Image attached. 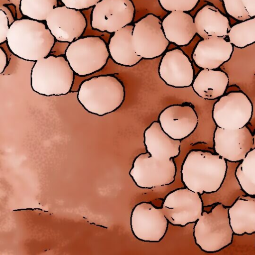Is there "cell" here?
Returning <instances> with one entry per match:
<instances>
[{"mask_svg": "<svg viewBox=\"0 0 255 255\" xmlns=\"http://www.w3.org/2000/svg\"><path fill=\"white\" fill-rule=\"evenodd\" d=\"M229 82L226 73L216 69H202L192 84L194 91L201 98L210 100L224 95Z\"/></svg>", "mask_w": 255, "mask_h": 255, "instance_id": "21", "label": "cell"}, {"mask_svg": "<svg viewBox=\"0 0 255 255\" xmlns=\"http://www.w3.org/2000/svg\"><path fill=\"white\" fill-rule=\"evenodd\" d=\"M228 210L222 203L217 204L209 212H203L195 222L193 228L195 242L203 251L217 252L232 243L234 232Z\"/></svg>", "mask_w": 255, "mask_h": 255, "instance_id": "5", "label": "cell"}, {"mask_svg": "<svg viewBox=\"0 0 255 255\" xmlns=\"http://www.w3.org/2000/svg\"><path fill=\"white\" fill-rule=\"evenodd\" d=\"M144 144L150 155L168 159L178 156L181 140L172 138L161 128L158 122H153L144 130Z\"/></svg>", "mask_w": 255, "mask_h": 255, "instance_id": "19", "label": "cell"}, {"mask_svg": "<svg viewBox=\"0 0 255 255\" xmlns=\"http://www.w3.org/2000/svg\"><path fill=\"white\" fill-rule=\"evenodd\" d=\"M57 5V0H21L20 9L23 15L32 19L44 20Z\"/></svg>", "mask_w": 255, "mask_h": 255, "instance_id": "26", "label": "cell"}, {"mask_svg": "<svg viewBox=\"0 0 255 255\" xmlns=\"http://www.w3.org/2000/svg\"><path fill=\"white\" fill-rule=\"evenodd\" d=\"M110 53L106 42L100 37L89 36L71 42L65 57L74 72L85 77L98 72L107 63Z\"/></svg>", "mask_w": 255, "mask_h": 255, "instance_id": "6", "label": "cell"}, {"mask_svg": "<svg viewBox=\"0 0 255 255\" xmlns=\"http://www.w3.org/2000/svg\"><path fill=\"white\" fill-rule=\"evenodd\" d=\"M7 42L11 52L26 61H36L48 56L54 37L44 24L36 20L21 19L10 26Z\"/></svg>", "mask_w": 255, "mask_h": 255, "instance_id": "2", "label": "cell"}, {"mask_svg": "<svg viewBox=\"0 0 255 255\" xmlns=\"http://www.w3.org/2000/svg\"><path fill=\"white\" fill-rule=\"evenodd\" d=\"M214 147L217 154L228 161L242 160L253 147V135L245 126L228 130L217 127L214 133Z\"/></svg>", "mask_w": 255, "mask_h": 255, "instance_id": "13", "label": "cell"}, {"mask_svg": "<svg viewBox=\"0 0 255 255\" xmlns=\"http://www.w3.org/2000/svg\"><path fill=\"white\" fill-rule=\"evenodd\" d=\"M133 26L128 25L114 32L110 39L108 49L112 60L117 64L132 67L142 58L134 51L131 42Z\"/></svg>", "mask_w": 255, "mask_h": 255, "instance_id": "22", "label": "cell"}, {"mask_svg": "<svg viewBox=\"0 0 255 255\" xmlns=\"http://www.w3.org/2000/svg\"><path fill=\"white\" fill-rule=\"evenodd\" d=\"M158 122L172 138L183 140L196 128L198 118L195 109L188 103L170 105L159 114Z\"/></svg>", "mask_w": 255, "mask_h": 255, "instance_id": "14", "label": "cell"}, {"mask_svg": "<svg viewBox=\"0 0 255 255\" xmlns=\"http://www.w3.org/2000/svg\"><path fill=\"white\" fill-rule=\"evenodd\" d=\"M160 78L167 85L175 88L190 86L195 78V71L189 57L180 48L166 52L158 66Z\"/></svg>", "mask_w": 255, "mask_h": 255, "instance_id": "15", "label": "cell"}, {"mask_svg": "<svg viewBox=\"0 0 255 255\" xmlns=\"http://www.w3.org/2000/svg\"><path fill=\"white\" fill-rule=\"evenodd\" d=\"M125 95L122 81L114 75L105 74L83 81L79 87L77 97L87 112L103 116L120 108Z\"/></svg>", "mask_w": 255, "mask_h": 255, "instance_id": "3", "label": "cell"}, {"mask_svg": "<svg viewBox=\"0 0 255 255\" xmlns=\"http://www.w3.org/2000/svg\"><path fill=\"white\" fill-rule=\"evenodd\" d=\"M176 171L173 158L159 159L147 152L134 158L129 175L138 187L150 189L171 184Z\"/></svg>", "mask_w": 255, "mask_h": 255, "instance_id": "7", "label": "cell"}, {"mask_svg": "<svg viewBox=\"0 0 255 255\" xmlns=\"http://www.w3.org/2000/svg\"><path fill=\"white\" fill-rule=\"evenodd\" d=\"M228 214L234 233L242 235L255 232V197L240 196L229 208Z\"/></svg>", "mask_w": 255, "mask_h": 255, "instance_id": "23", "label": "cell"}, {"mask_svg": "<svg viewBox=\"0 0 255 255\" xmlns=\"http://www.w3.org/2000/svg\"><path fill=\"white\" fill-rule=\"evenodd\" d=\"M253 140H254V143H253V148H255V130L254 134L253 135Z\"/></svg>", "mask_w": 255, "mask_h": 255, "instance_id": "32", "label": "cell"}, {"mask_svg": "<svg viewBox=\"0 0 255 255\" xmlns=\"http://www.w3.org/2000/svg\"><path fill=\"white\" fill-rule=\"evenodd\" d=\"M227 13L240 21L255 17V0H222Z\"/></svg>", "mask_w": 255, "mask_h": 255, "instance_id": "27", "label": "cell"}, {"mask_svg": "<svg viewBox=\"0 0 255 255\" xmlns=\"http://www.w3.org/2000/svg\"><path fill=\"white\" fill-rule=\"evenodd\" d=\"M235 174L242 189L249 195H255V148L242 160Z\"/></svg>", "mask_w": 255, "mask_h": 255, "instance_id": "24", "label": "cell"}, {"mask_svg": "<svg viewBox=\"0 0 255 255\" xmlns=\"http://www.w3.org/2000/svg\"><path fill=\"white\" fill-rule=\"evenodd\" d=\"M74 76L66 57L51 55L34 63L31 71V87L41 95H64L71 91Z\"/></svg>", "mask_w": 255, "mask_h": 255, "instance_id": "4", "label": "cell"}, {"mask_svg": "<svg viewBox=\"0 0 255 255\" xmlns=\"http://www.w3.org/2000/svg\"><path fill=\"white\" fill-rule=\"evenodd\" d=\"M161 209L169 223L184 227L201 216L203 202L198 193L186 187L178 188L166 196Z\"/></svg>", "mask_w": 255, "mask_h": 255, "instance_id": "10", "label": "cell"}, {"mask_svg": "<svg viewBox=\"0 0 255 255\" xmlns=\"http://www.w3.org/2000/svg\"><path fill=\"white\" fill-rule=\"evenodd\" d=\"M234 46L223 37H212L199 41L194 47L192 58L201 69H217L231 57Z\"/></svg>", "mask_w": 255, "mask_h": 255, "instance_id": "17", "label": "cell"}, {"mask_svg": "<svg viewBox=\"0 0 255 255\" xmlns=\"http://www.w3.org/2000/svg\"><path fill=\"white\" fill-rule=\"evenodd\" d=\"M200 0H158L163 9L168 11H189L193 10Z\"/></svg>", "mask_w": 255, "mask_h": 255, "instance_id": "28", "label": "cell"}, {"mask_svg": "<svg viewBox=\"0 0 255 255\" xmlns=\"http://www.w3.org/2000/svg\"><path fill=\"white\" fill-rule=\"evenodd\" d=\"M158 17L148 14L134 23L131 42L136 54L142 59H152L161 56L169 41L166 38Z\"/></svg>", "mask_w": 255, "mask_h": 255, "instance_id": "8", "label": "cell"}, {"mask_svg": "<svg viewBox=\"0 0 255 255\" xmlns=\"http://www.w3.org/2000/svg\"><path fill=\"white\" fill-rule=\"evenodd\" d=\"M252 103L244 93L232 91L223 95L214 104L212 118L216 125L228 130L243 128L251 120Z\"/></svg>", "mask_w": 255, "mask_h": 255, "instance_id": "9", "label": "cell"}, {"mask_svg": "<svg viewBox=\"0 0 255 255\" xmlns=\"http://www.w3.org/2000/svg\"><path fill=\"white\" fill-rule=\"evenodd\" d=\"M7 55L4 51L1 48H0V72L2 74L6 66L7 63Z\"/></svg>", "mask_w": 255, "mask_h": 255, "instance_id": "31", "label": "cell"}, {"mask_svg": "<svg viewBox=\"0 0 255 255\" xmlns=\"http://www.w3.org/2000/svg\"><path fill=\"white\" fill-rule=\"evenodd\" d=\"M161 25L169 42L179 46L188 45L197 33L193 18L185 11H171L163 19Z\"/></svg>", "mask_w": 255, "mask_h": 255, "instance_id": "20", "label": "cell"}, {"mask_svg": "<svg viewBox=\"0 0 255 255\" xmlns=\"http://www.w3.org/2000/svg\"><path fill=\"white\" fill-rule=\"evenodd\" d=\"M228 36L233 46L239 48L255 43V17L233 25L229 30Z\"/></svg>", "mask_w": 255, "mask_h": 255, "instance_id": "25", "label": "cell"}, {"mask_svg": "<svg viewBox=\"0 0 255 255\" xmlns=\"http://www.w3.org/2000/svg\"><path fill=\"white\" fill-rule=\"evenodd\" d=\"M194 22L197 34L202 39L225 37L231 28L229 18L217 7L208 4L197 11Z\"/></svg>", "mask_w": 255, "mask_h": 255, "instance_id": "18", "label": "cell"}, {"mask_svg": "<svg viewBox=\"0 0 255 255\" xmlns=\"http://www.w3.org/2000/svg\"><path fill=\"white\" fill-rule=\"evenodd\" d=\"M46 21L52 34L61 42L78 39L86 26V19L80 11L65 5L55 7Z\"/></svg>", "mask_w": 255, "mask_h": 255, "instance_id": "16", "label": "cell"}, {"mask_svg": "<svg viewBox=\"0 0 255 255\" xmlns=\"http://www.w3.org/2000/svg\"><path fill=\"white\" fill-rule=\"evenodd\" d=\"M65 6L76 9L89 8L95 5L101 0H61Z\"/></svg>", "mask_w": 255, "mask_h": 255, "instance_id": "29", "label": "cell"}, {"mask_svg": "<svg viewBox=\"0 0 255 255\" xmlns=\"http://www.w3.org/2000/svg\"><path fill=\"white\" fill-rule=\"evenodd\" d=\"M226 160L218 154L202 150H192L186 155L181 168L184 186L199 194L217 191L225 178Z\"/></svg>", "mask_w": 255, "mask_h": 255, "instance_id": "1", "label": "cell"}, {"mask_svg": "<svg viewBox=\"0 0 255 255\" xmlns=\"http://www.w3.org/2000/svg\"><path fill=\"white\" fill-rule=\"evenodd\" d=\"M134 14L131 0H101L93 8L91 26L101 31L115 32L129 25Z\"/></svg>", "mask_w": 255, "mask_h": 255, "instance_id": "12", "label": "cell"}, {"mask_svg": "<svg viewBox=\"0 0 255 255\" xmlns=\"http://www.w3.org/2000/svg\"><path fill=\"white\" fill-rule=\"evenodd\" d=\"M9 27L8 26V19L6 14L0 10V43L7 40V35Z\"/></svg>", "mask_w": 255, "mask_h": 255, "instance_id": "30", "label": "cell"}, {"mask_svg": "<svg viewBox=\"0 0 255 255\" xmlns=\"http://www.w3.org/2000/svg\"><path fill=\"white\" fill-rule=\"evenodd\" d=\"M168 221L161 208L142 202L132 209L130 224L132 233L138 240L146 242H159L165 236Z\"/></svg>", "mask_w": 255, "mask_h": 255, "instance_id": "11", "label": "cell"}]
</instances>
